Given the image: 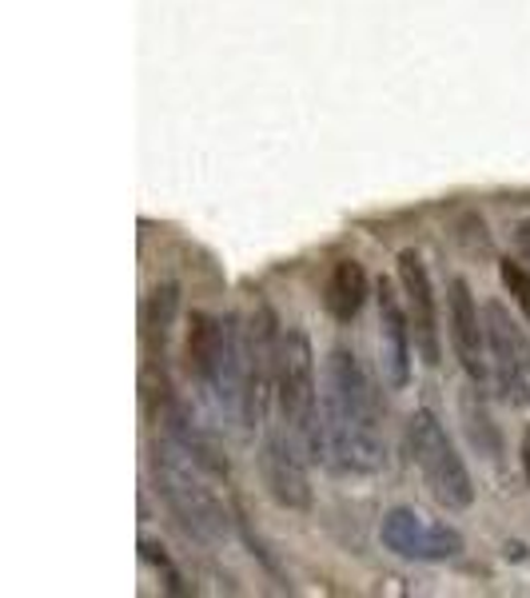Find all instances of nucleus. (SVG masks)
<instances>
[{"mask_svg": "<svg viewBox=\"0 0 530 598\" xmlns=\"http://www.w3.org/2000/svg\"><path fill=\"white\" fill-rule=\"evenodd\" d=\"M380 538L391 555L411 558V563H447V558H459L463 547H467L455 527L430 523V518H423L419 511H411V507L387 511V515H383Z\"/></svg>", "mask_w": 530, "mask_h": 598, "instance_id": "1a4fd4ad", "label": "nucleus"}, {"mask_svg": "<svg viewBox=\"0 0 530 598\" xmlns=\"http://www.w3.org/2000/svg\"><path fill=\"white\" fill-rule=\"evenodd\" d=\"M280 348L283 331L268 303H256L243 319V408L240 423L248 431H263L276 403V379H280Z\"/></svg>", "mask_w": 530, "mask_h": 598, "instance_id": "423d86ee", "label": "nucleus"}, {"mask_svg": "<svg viewBox=\"0 0 530 598\" xmlns=\"http://www.w3.org/2000/svg\"><path fill=\"white\" fill-rule=\"evenodd\" d=\"M188 355L191 379L211 395L220 415L240 419L243 408V319L191 311L188 319Z\"/></svg>", "mask_w": 530, "mask_h": 598, "instance_id": "7ed1b4c3", "label": "nucleus"}, {"mask_svg": "<svg viewBox=\"0 0 530 598\" xmlns=\"http://www.w3.org/2000/svg\"><path fill=\"white\" fill-rule=\"evenodd\" d=\"M411 351H415V339H411L403 291L395 288L391 279H383L380 283V371L391 391H403L411 383Z\"/></svg>", "mask_w": 530, "mask_h": 598, "instance_id": "f8f14e48", "label": "nucleus"}, {"mask_svg": "<svg viewBox=\"0 0 530 598\" xmlns=\"http://www.w3.org/2000/svg\"><path fill=\"white\" fill-rule=\"evenodd\" d=\"M522 471H527V483H530V427L522 431Z\"/></svg>", "mask_w": 530, "mask_h": 598, "instance_id": "f3484780", "label": "nucleus"}, {"mask_svg": "<svg viewBox=\"0 0 530 598\" xmlns=\"http://www.w3.org/2000/svg\"><path fill=\"white\" fill-rule=\"evenodd\" d=\"M148 467H152V483H156L160 503L191 538H200L208 547L228 543L231 518L228 511H224L220 495L208 487V478H204L208 467H204L200 458L160 431V439L152 443Z\"/></svg>", "mask_w": 530, "mask_h": 598, "instance_id": "f03ea898", "label": "nucleus"}, {"mask_svg": "<svg viewBox=\"0 0 530 598\" xmlns=\"http://www.w3.org/2000/svg\"><path fill=\"white\" fill-rule=\"evenodd\" d=\"M276 408H280V423L308 451L311 463H323V391L315 379V351L303 328L283 331Z\"/></svg>", "mask_w": 530, "mask_h": 598, "instance_id": "20e7f679", "label": "nucleus"}, {"mask_svg": "<svg viewBox=\"0 0 530 598\" xmlns=\"http://www.w3.org/2000/svg\"><path fill=\"white\" fill-rule=\"evenodd\" d=\"M499 279L502 288H507V296L519 303L522 319L530 323V268L522 259H499Z\"/></svg>", "mask_w": 530, "mask_h": 598, "instance_id": "2eb2a0df", "label": "nucleus"}, {"mask_svg": "<svg viewBox=\"0 0 530 598\" xmlns=\"http://www.w3.org/2000/svg\"><path fill=\"white\" fill-rule=\"evenodd\" d=\"M447 336L459 368L475 388H490V351H487V323L482 311L470 296L467 279H450L447 283Z\"/></svg>", "mask_w": 530, "mask_h": 598, "instance_id": "9b49d317", "label": "nucleus"}, {"mask_svg": "<svg viewBox=\"0 0 530 598\" xmlns=\"http://www.w3.org/2000/svg\"><path fill=\"white\" fill-rule=\"evenodd\" d=\"M323 467L340 475L387 467L383 395L351 348H331L323 363Z\"/></svg>", "mask_w": 530, "mask_h": 598, "instance_id": "f257e3e1", "label": "nucleus"}, {"mask_svg": "<svg viewBox=\"0 0 530 598\" xmlns=\"http://www.w3.org/2000/svg\"><path fill=\"white\" fill-rule=\"evenodd\" d=\"M308 451L291 439V431L283 423L263 427L260 439V478L268 495L288 511H311V478H308Z\"/></svg>", "mask_w": 530, "mask_h": 598, "instance_id": "6e6552de", "label": "nucleus"}, {"mask_svg": "<svg viewBox=\"0 0 530 598\" xmlns=\"http://www.w3.org/2000/svg\"><path fill=\"white\" fill-rule=\"evenodd\" d=\"M407 451L411 463L419 467L423 483L447 511H467L475 503V478H470L467 463L450 443L447 427L430 408H419L407 419Z\"/></svg>", "mask_w": 530, "mask_h": 598, "instance_id": "39448f33", "label": "nucleus"}, {"mask_svg": "<svg viewBox=\"0 0 530 598\" xmlns=\"http://www.w3.org/2000/svg\"><path fill=\"white\" fill-rule=\"evenodd\" d=\"M515 248H519V259L530 268V219H522L515 228Z\"/></svg>", "mask_w": 530, "mask_h": 598, "instance_id": "dca6fc26", "label": "nucleus"}, {"mask_svg": "<svg viewBox=\"0 0 530 598\" xmlns=\"http://www.w3.org/2000/svg\"><path fill=\"white\" fill-rule=\"evenodd\" d=\"M367 291L371 279L360 259H335L328 271V283H323V308L335 323H351V319H360Z\"/></svg>", "mask_w": 530, "mask_h": 598, "instance_id": "ddd939ff", "label": "nucleus"}, {"mask_svg": "<svg viewBox=\"0 0 530 598\" xmlns=\"http://www.w3.org/2000/svg\"><path fill=\"white\" fill-rule=\"evenodd\" d=\"M176 311H180V288H176V283H164V288L148 291V299H144V308H141V339H144V351H148V363L164 359V351H168Z\"/></svg>", "mask_w": 530, "mask_h": 598, "instance_id": "4468645a", "label": "nucleus"}, {"mask_svg": "<svg viewBox=\"0 0 530 598\" xmlns=\"http://www.w3.org/2000/svg\"><path fill=\"white\" fill-rule=\"evenodd\" d=\"M403 291V308H407L411 339H415V355L427 368L443 363V331H439V303H435V288H430L427 264L415 251H399V268H395Z\"/></svg>", "mask_w": 530, "mask_h": 598, "instance_id": "9d476101", "label": "nucleus"}, {"mask_svg": "<svg viewBox=\"0 0 530 598\" xmlns=\"http://www.w3.org/2000/svg\"><path fill=\"white\" fill-rule=\"evenodd\" d=\"M490 351V383L510 408H530V336L519 319L510 316L507 303L490 299L482 308Z\"/></svg>", "mask_w": 530, "mask_h": 598, "instance_id": "0eeeda50", "label": "nucleus"}]
</instances>
